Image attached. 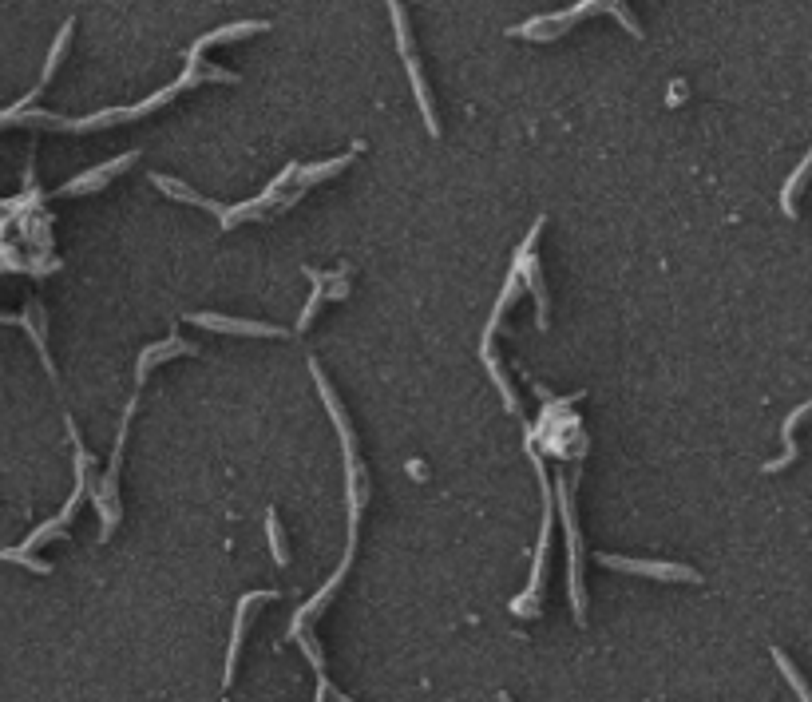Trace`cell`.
<instances>
[{"instance_id":"cell-1","label":"cell","mask_w":812,"mask_h":702,"mask_svg":"<svg viewBox=\"0 0 812 702\" xmlns=\"http://www.w3.org/2000/svg\"><path fill=\"white\" fill-rule=\"evenodd\" d=\"M393 4V24H397V44H401V56L408 60V76H412V88H416V104H420V112H424V119H428V131L432 135H440V123H436V112H432V100H428V88H424V76H420V64H416V52H412V36H408V20L401 16V4L397 0H389Z\"/></svg>"},{"instance_id":"cell-2","label":"cell","mask_w":812,"mask_h":702,"mask_svg":"<svg viewBox=\"0 0 812 702\" xmlns=\"http://www.w3.org/2000/svg\"><path fill=\"white\" fill-rule=\"evenodd\" d=\"M599 564H607V568H614V572H638V576H650V580H682V584H698V580H702L694 568H682V564L622 560V556H599Z\"/></svg>"},{"instance_id":"cell-3","label":"cell","mask_w":812,"mask_h":702,"mask_svg":"<svg viewBox=\"0 0 812 702\" xmlns=\"http://www.w3.org/2000/svg\"><path fill=\"white\" fill-rule=\"evenodd\" d=\"M559 508H563V524H567V536H571V595H575V615L583 619V576H579V528H575V516H571V488L567 480L559 476Z\"/></svg>"},{"instance_id":"cell-4","label":"cell","mask_w":812,"mask_h":702,"mask_svg":"<svg viewBox=\"0 0 812 702\" xmlns=\"http://www.w3.org/2000/svg\"><path fill=\"white\" fill-rule=\"evenodd\" d=\"M266 599H274V591H254V595H246V599L238 603V619H234V635H230V655H226V675H222V683H226V687H230V679H234V663H238V651H242L246 619H250L254 603H266Z\"/></svg>"},{"instance_id":"cell-5","label":"cell","mask_w":812,"mask_h":702,"mask_svg":"<svg viewBox=\"0 0 812 702\" xmlns=\"http://www.w3.org/2000/svg\"><path fill=\"white\" fill-rule=\"evenodd\" d=\"M809 413H812V397L805 401V405H797V409H793V413L785 417V429H781L785 453H781L777 461H769V465H765V472H781V468H789L793 461H797V453H801V449H797V429L805 425V417H809Z\"/></svg>"},{"instance_id":"cell-6","label":"cell","mask_w":812,"mask_h":702,"mask_svg":"<svg viewBox=\"0 0 812 702\" xmlns=\"http://www.w3.org/2000/svg\"><path fill=\"white\" fill-rule=\"evenodd\" d=\"M195 326H206V330H218V334H254V338H282L278 326H262V322H238V318H218V314H195L191 318Z\"/></svg>"},{"instance_id":"cell-7","label":"cell","mask_w":812,"mask_h":702,"mask_svg":"<svg viewBox=\"0 0 812 702\" xmlns=\"http://www.w3.org/2000/svg\"><path fill=\"white\" fill-rule=\"evenodd\" d=\"M809 179H812V147H809V155L801 159V167L789 175V183H785V191H781V211L789 215V219H797L801 211H797V195L809 187Z\"/></svg>"},{"instance_id":"cell-8","label":"cell","mask_w":812,"mask_h":702,"mask_svg":"<svg viewBox=\"0 0 812 702\" xmlns=\"http://www.w3.org/2000/svg\"><path fill=\"white\" fill-rule=\"evenodd\" d=\"M131 159H135V155H123V159H111L107 167H100V171H92V175H80L76 183H68V187H64V195H76V191H96V187H103V183H107L111 175L127 171V167H131Z\"/></svg>"},{"instance_id":"cell-9","label":"cell","mask_w":812,"mask_h":702,"mask_svg":"<svg viewBox=\"0 0 812 702\" xmlns=\"http://www.w3.org/2000/svg\"><path fill=\"white\" fill-rule=\"evenodd\" d=\"M773 659H777V667H781V675H785V679H789V687H793V691H797V699H801V702H812L809 683H805V679H801V671H797V667H793V663H789V655H785V651H781V647H773Z\"/></svg>"},{"instance_id":"cell-10","label":"cell","mask_w":812,"mask_h":702,"mask_svg":"<svg viewBox=\"0 0 812 702\" xmlns=\"http://www.w3.org/2000/svg\"><path fill=\"white\" fill-rule=\"evenodd\" d=\"M270 548H274V560H278V564H286V560H290V552H286V544H282L278 516H270Z\"/></svg>"},{"instance_id":"cell-11","label":"cell","mask_w":812,"mask_h":702,"mask_svg":"<svg viewBox=\"0 0 812 702\" xmlns=\"http://www.w3.org/2000/svg\"><path fill=\"white\" fill-rule=\"evenodd\" d=\"M500 702H511V699H508V695H500Z\"/></svg>"}]
</instances>
